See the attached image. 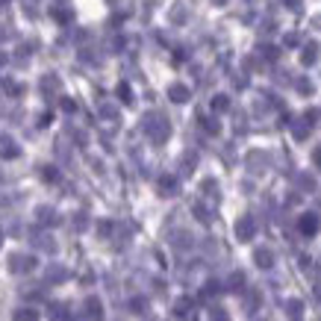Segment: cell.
Here are the masks:
<instances>
[{"mask_svg": "<svg viewBox=\"0 0 321 321\" xmlns=\"http://www.w3.org/2000/svg\"><path fill=\"white\" fill-rule=\"evenodd\" d=\"M35 268V256L30 254H12L9 256V271H15V274H30Z\"/></svg>", "mask_w": 321, "mask_h": 321, "instance_id": "6da1fadb", "label": "cell"}, {"mask_svg": "<svg viewBox=\"0 0 321 321\" xmlns=\"http://www.w3.org/2000/svg\"><path fill=\"white\" fill-rule=\"evenodd\" d=\"M254 233H256V224H254V218H251V215L239 218V224H236V236H239V242H251V239H254Z\"/></svg>", "mask_w": 321, "mask_h": 321, "instance_id": "7a4b0ae2", "label": "cell"}, {"mask_svg": "<svg viewBox=\"0 0 321 321\" xmlns=\"http://www.w3.org/2000/svg\"><path fill=\"white\" fill-rule=\"evenodd\" d=\"M21 148L15 145L12 135H0V159H18Z\"/></svg>", "mask_w": 321, "mask_h": 321, "instance_id": "3957f363", "label": "cell"}, {"mask_svg": "<svg viewBox=\"0 0 321 321\" xmlns=\"http://www.w3.org/2000/svg\"><path fill=\"white\" fill-rule=\"evenodd\" d=\"M35 218H38V224H44V227H56L59 224V215H56L53 206H38L35 209Z\"/></svg>", "mask_w": 321, "mask_h": 321, "instance_id": "277c9868", "label": "cell"}, {"mask_svg": "<svg viewBox=\"0 0 321 321\" xmlns=\"http://www.w3.org/2000/svg\"><path fill=\"white\" fill-rule=\"evenodd\" d=\"M298 227H301V233H304V236H315V233H318V218H315L312 212H306V215H301Z\"/></svg>", "mask_w": 321, "mask_h": 321, "instance_id": "5b68a950", "label": "cell"}, {"mask_svg": "<svg viewBox=\"0 0 321 321\" xmlns=\"http://www.w3.org/2000/svg\"><path fill=\"white\" fill-rule=\"evenodd\" d=\"M85 315L91 321H101L103 318V306H101V301L91 295V298H85Z\"/></svg>", "mask_w": 321, "mask_h": 321, "instance_id": "8992f818", "label": "cell"}, {"mask_svg": "<svg viewBox=\"0 0 321 321\" xmlns=\"http://www.w3.org/2000/svg\"><path fill=\"white\" fill-rule=\"evenodd\" d=\"M44 277H48V283H62V280H68V271L62 265H48Z\"/></svg>", "mask_w": 321, "mask_h": 321, "instance_id": "52a82bcc", "label": "cell"}, {"mask_svg": "<svg viewBox=\"0 0 321 321\" xmlns=\"http://www.w3.org/2000/svg\"><path fill=\"white\" fill-rule=\"evenodd\" d=\"M171 101H177V103H183V101H189V88L186 85H171Z\"/></svg>", "mask_w": 321, "mask_h": 321, "instance_id": "ba28073f", "label": "cell"}, {"mask_svg": "<svg viewBox=\"0 0 321 321\" xmlns=\"http://www.w3.org/2000/svg\"><path fill=\"white\" fill-rule=\"evenodd\" d=\"M15 321H38V312H35L33 306H24V309L15 312Z\"/></svg>", "mask_w": 321, "mask_h": 321, "instance_id": "9c48e42d", "label": "cell"}, {"mask_svg": "<svg viewBox=\"0 0 321 321\" xmlns=\"http://www.w3.org/2000/svg\"><path fill=\"white\" fill-rule=\"evenodd\" d=\"M33 242L38 245V248H41V251H51V254L56 251V242H53L51 236H38V233H35V239H33Z\"/></svg>", "mask_w": 321, "mask_h": 321, "instance_id": "30bf717a", "label": "cell"}, {"mask_svg": "<svg viewBox=\"0 0 321 321\" xmlns=\"http://www.w3.org/2000/svg\"><path fill=\"white\" fill-rule=\"evenodd\" d=\"M59 85H62V83H59V77H53V74H51V77H44V80H41V91H44V95H48V91H59Z\"/></svg>", "mask_w": 321, "mask_h": 321, "instance_id": "8fae6325", "label": "cell"}, {"mask_svg": "<svg viewBox=\"0 0 321 321\" xmlns=\"http://www.w3.org/2000/svg\"><path fill=\"white\" fill-rule=\"evenodd\" d=\"M41 177H44L48 183H56V180H59V171L53 168V165H41Z\"/></svg>", "mask_w": 321, "mask_h": 321, "instance_id": "7c38bea8", "label": "cell"}, {"mask_svg": "<svg viewBox=\"0 0 321 321\" xmlns=\"http://www.w3.org/2000/svg\"><path fill=\"white\" fill-rule=\"evenodd\" d=\"M48 312H51L53 321H62V318H65V306H62V304H51V306H48Z\"/></svg>", "mask_w": 321, "mask_h": 321, "instance_id": "4fadbf2b", "label": "cell"}, {"mask_svg": "<svg viewBox=\"0 0 321 321\" xmlns=\"http://www.w3.org/2000/svg\"><path fill=\"white\" fill-rule=\"evenodd\" d=\"M256 265H262V268H271V254L268 251H256Z\"/></svg>", "mask_w": 321, "mask_h": 321, "instance_id": "5bb4252c", "label": "cell"}, {"mask_svg": "<svg viewBox=\"0 0 321 321\" xmlns=\"http://www.w3.org/2000/svg\"><path fill=\"white\" fill-rule=\"evenodd\" d=\"M159 189H162V195H174V189H177V183H174L171 177H162V180H159Z\"/></svg>", "mask_w": 321, "mask_h": 321, "instance_id": "9a60e30c", "label": "cell"}, {"mask_svg": "<svg viewBox=\"0 0 321 321\" xmlns=\"http://www.w3.org/2000/svg\"><path fill=\"white\" fill-rule=\"evenodd\" d=\"M118 98H121L124 103L133 101V98H130V85H127V83H121V85H118Z\"/></svg>", "mask_w": 321, "mask_h": 321, "instance_id": "2e32d148", "label": "cell"}, {"mask_svg": "<svg viewBox=\"0 0 321 321\" xmlns=\"http://www.w3.org/2000/svg\"><path fill=\"white\" fill-rule=\"evenodd\" d=\"M212 109H218V112H224V109H227V98H224V95H218V98L212 101Z\"/></svg>", "mask_w": 321, "mask_h": 321, "instance_id": "e0dca14e", "label": "cell"}, {"mask_svg": "<svg viewBox=\"0 0 321 321\" xmlns=\"http://www.w3.org/2000/svg\"><path fill=\"white\" fill-rule=\"evenodd\" d=\"M51 15L56 18V21H62V24H68V21H71V15H68V12H62V9H51Z\"/></svg>", "mask_w": 321, "mask_h": 321, "instance_id": "ac0fdd59", "label": "cell"}, {"mask_svg": "<svg viewBox=\"0 0 321 321\" xmlns=\"http://www.w3.org/2000/svg\"><path fill=\"white\" fill-rule=\"evenodd\" d=\"M62 109H65V112H77V101H71V98H62Z\"/></svg>", "mask_w": 321, "mask_h": 321, "instance_id": "d6986e66", "label": "cell"}, {"mask_svg": "<svg viewBox=\"0 0 321 321\" xmlns=\"http://www.w3.org/2000/svg\"><path fill=\"white\" fill-rule=\"evenodd\" d=\"M74 227H77V230H85V215H83V212H77V218H74Z\"/></svg>", "mask_w": 321, "mask_h": 321, "instance_id": "ffe728a7", "label": "cell"}, {"mask_svg": "<svg viewBox=\"0 0 321 321\" xmlns=\"http://www.w3.org/2000/svg\"><path fill=\"white\" fill-rule=\"evenodd\" d=\"M109 230H112L109 221H101V224H98V233H101V236H109Z\"/></svg>", "mask_w": 321, "mask_h": 321, "instance_id": "44dd1931", "label": "cell"}, {"mask_svg": "<svg viewBox=\"0 0 321 321\" xmlns=\"http://www.w3.org/2000/svg\"><path fill=\"white\" fill-rule=\"evenodd\" d=\"M289 312L298 318V312H301V304H298V301H289Z\"/></svg>", "mask_w": 321, "mask_h": 321, "instance_id": "7402d4cb", "label": "cell"}, {"mask_svg": "<svg viewBox=\"0 0 321 321\" xmlns=\"http://www.w3.org/2000/svg\"><path fill=\"white\" fill-rule=\"evenodd\" d=\"M6 91H9V95H21L24 88H21V85H15V83H6Z\"/></svg>", "mask_w": 321, "mask_h": 321, "instance_id": "603a6c76", "label": "cell"}, {"mask_svg": "<svg viewBox=\"0 0 321 321\" xmlns=\"http://www.w3.org/2000/svg\"><path fill=\"white\" fill-rule=\"evenodd\" d=\"M53 121V115L51 112H44V115H41V118H38V127H48V124H51Z\"/></svg>", "mask_w": 321, "mask_h": 321, "instance_id": "cb8c5ba5", "label": "cell"}, {"mask_svg": "<svg viewBox=\"0 0 321 321\" xmlns=\"http://www.w3.org/2000/svg\"><path fill=\"white\" fill-rule=\"evenodd\" d=\"M315 162H318V168H321V148L315 151Z\"/></svg>", "mask_w": 321, "mask_h": 321, "instance_id": "d4e9b609", "label": "cell"}, {"mask_svg": "<svg viewBox=\"0 0 321 321\" xmlns=\"http://www.w3.org/2000/svg\"><path fill=\"white\" fill-rule=\"evenodd\" d=\"M0 65H6V53H0Z\"/></svg>", "mask_w": 321, "mask_h": 321, "instance_id": "484cf974", "label": "cell"}, {"mask_svg": "<svg viewBox=\"0 0 321 321\" xmlns=\"http://www.w3.org/2000/svg\"><path fill=\"white\" fill-rule=\"evenodd\" d=\"M0 38H9V33H6V30H0Z\"/></svg>", "mask_w": 321, "mask_h": 321, "instance_id": "4316f807", "label": "cell"}, {"mask_svg": "<svg viewBox=\"0 0 321 321\" xmlns=\"http://www.w3.org/2000/svg\"><path fill=\"white\" fill-rule=\"evenodd\" d=\"M62 321H74V318H62Z\"/></svg>", "mask_w": 321, "mask_h": 321, "instance_id": "83f0119b", "label": "cell"}]
</instances>
